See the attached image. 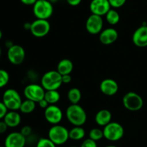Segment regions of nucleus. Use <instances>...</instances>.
<instances>
[{
    "instance_id": "40",
    "label": "nucleus",
    "mask_w": 147,
    "mask_h": 147,
    "mask_svg": "<svg viewBox=\"0 0 147 147\" xmlns=\"http://www.w3.org/2000/svg\"><path fill=\"white\" fill-rule=\"evenodd\" d=\"M105 147H117L116 146H113V145H109V146H106Z\"/></svg>"
},
{
    "instance_id": "36",
    "label": "nucleus",
    "mask_w": 147,
    "mask_h": 147,
    "mask_svg": "<svg viewBox=\"0 0 147 147\" xmlns=\"http://www.w3.org/2000/svg\"><path fill=\"white\" fill-rule=\"evenodd\" d=\"M66 1H67L69 5L76 7V6H78L81 3L82 0H66Z\"/></svg>"
},
{
    "instance_id": "14",
    "label": "nucleus",
    "mask_w": 147,
    "mask_h": 147,
    "mask_svg": "<svg viewBox=\"0 0 147 147\" xmlns=\"http://www.w3.org/2000/svg\"><path fill=\"white\" fill-rule=\"evenodd\" d=\"M27 138L20 132H11L9 133L4 140L5 147H24Z\"/></svg>"
},
{
    "instance_id": "22",
    "label": "nucleus",
    "mask_w": 147,
    "mask_h": 147,
    "mask_svg": "<svg viewBox=\"0 0 147 147\" xmlns=\"http://www.w3.org/2000/svg\"><path fill=\"white\" fill-rule=\"evenodd\" d=\"M82 98V94L78 88L73 87L67 92V99L71 104H78Z\"/></svg>"
},
{
    "instance_id": "27",
    "label": "nucleus",
    "mask_w": 147,
    "mask_h": 147,
    "mask_svg": "<svg viewBox=\"0 0 147 147\" xmlns=\"http://www.w3.org/2000/svg\"><path fill=\"white\" fill-rule=\"evenodd\" d=\"M9 82V74L4 69H0V89L7 86Z\"/></svg>"
},
{
    "instance_id": "7",
    "label": "nucleus",
    "mask_w": 147,
    "mask_h": 147,
    "mask_svg": "<svg viewBox=\"0 0 147 147\" xmlns=\"http://www.w3.org/2000/svg\"><path fill=\"white\" fill-rule=\"evenodd\" d=\"M123 105L126 110L132 112L139 111L143 108V98L134 92H129L125 94L122 99Z\"/></svg>"
},
{
    "instance_id": "32",
    "label": "nucleus",
    "mask_w": 147,
    "mask_h": 147,
    "mask_svg": "<svg viewBox=\"0 0 147 147\" xmlns=\"http://www.w3.org/2000/svg\"><path fill=\"white\" fill-rule=\"evenodd\" d=\"M8 111L9 110L7 109L4 102L2 101H0V120L4 119V116H5Z\"/></svg>"
},
{
    "instance_id": "17",
    "label": "nucleus",
    "mask_w": 147,
    "mask_h": 147,
    "mask_svg": "<svg viewBox=\"0 0 147 147\" xmlns=\"http://www.w3.org/2000/svg\"><path fill=\"white\" fill-rule=\"evenodd\" d=\"M100 90L106 96H113L119 91V84L113 79H105L100 82Z\"/></svg>"
},
{
    "instance_id": "18",
    "label": "nucleus",
    "mask_w": 147,
    "mask_h": 147,
    "mask_svg": "<svg viewBox=\"0 0 147 147\" xmlns=\"http://www.w3.org/2000/svg\"><path fill=\"white\" fill-rule=\"evenodd\" d=\"M21 115L17 111L9 110L4 116L3 120L9 128H16L21 123Z\"/></svg>"
},
{
    "instance_id": "15",
    "label": "nucleus",
    "mask_w": 147,
    "mask_h": 147,
    "mask_svg": "<svg viewBox=\"0 0 147 147\" xmlns=\"http://www.w3.org/2000/svg\"><path fill=\"white\" fill-rule=\"evenodd\" d=\"M132 41L139 48L147 47V23L138 27L132 35Z\"/></svg>"
},
{
    "instance_id": "4",
    "label": "nucleus",
    "mask_w": 147,
    "mask_h": 147,
    "mask_svg": "<svg viewBox=\"0 0 147 147\" xmlns=\"http://www.w3.org/2000/svg\"><path fill=\"white\" fill-rule=\"evenodd\" d=\"M2 102L9 110H20L22 102L20 93L14 89H7L2 95Z\"/></svg>"
},
{
    "instance_id": "8",
    "label": "nucleus",
    "mask_w": 147,
    "mask_h": 147,
    "mask_svg": "<svg viewBox=\"0 0 147 147\" xmlns=\"http://www.w3.org/2000/svg\"><path fill=\"white\" fill-rule=\"evenodd\" d=\"M45 89L41 84H30L27 85L24 89V95L26 99H30L38 103L41 99H44Z\"/></svg>"
},
{
    "instance_id": "9",
    "label": "nucleus",
    "mask_w": 147,
    "mask_h": 147,
    "mask_svg": "<svg viewBox=\"0 0 147 147\" xmlns=\"http://www.w3.org/2000/svg\"><path fill=\"white\" fill-rule=\"evenodd\" d=\"M50 24L47 20L36 19L31 23L30 33L36 37H43L50 31Z\"/></svg>"
},
{
    "instance_id": "11",
    "label": "nucleus",
    "mask_w": 147,
    "mask_h": 147,
    "mask_svg": "<svg viewBox=\"0 0 147 147\" xmlns=\"http://www.w3.org/2000/svg\"><path fill=\"white\" fill-rule=\"evenodd\" d=\"M103 20L101 16L91 14L86 22V28L90 35L100 34L103 30Z\"/></svg>"
},
{
    "instance_id": "20",
    "label": "nucleus",
    "mask_w": 147,
    "mask_h": 147,
    "mask_svg": "<svg viewBox=\"0 0 147 147\" xmlns=\"http://www.w3.org/2000/svg\"><path fill=\"white\" fill-rule=\"evenodd\" d=\"M73 63L68 59H63L58 62L57 66V71L61 76L65 74H70L73 70Z\"/></svg>"
},
{
    "instance_id": "6",
    "label": "nucleus",
    "mask_w": 147,
    "mask_h": 147,
    "mask_svg": "<svg viewBox=\"0 0 147 147\" xmlns=\"http://www.w3.org/2000/svg\"><path fill=\"white\" fill-rule=\"evenodd\" d=\"M103 136L109 141H118L123 138L124 128L118 122H111L103 127Z\"/></svg>"
},
{
    "instance_id": "23",
    "label": "nucleus",
    "mask_w": 147,
    "mask_h": 147,
    "mask_svg": "<svg viewBox=\"0 0 147 147\" xmlns=\"http://www.w3.org/2000/svg\"><path fill=\"white\" fill-rule=\"evenodd\" d=\"M44 98L49 105H56L60 99V95L57 90H47Z\"/></svg>"
},
{
    "instance_id": "5",
    "label": "nucleus",
    "mask_w": 147,
    "mask_h": 147,
    "mask_svg": "<svg viewBox=\"0 0 147 147\" xmlns=\"http://www.w3.org/2000/svg\"><path fill=\"white\" fill-rule=\"evenodd\" d=\"M53 6L49 0H37L33 5V13L37 19L48 20L53 14Z\"/></svg>"
},
{
    "instance_id": "12",
    "label": "nucleus",
    "mask_w": 147,
    "mask_h": 147,
    "mask_svg": "<svg viewBox=\"0 0 147 147\" xmlns=\"http://www.w3.org/2000/svg\"><path fill=\"white\" fill-rule=\"evenodd\" d=\"M44 116L46 120L53 125H57L62 121L63 113L62 110L56 105H50L44 112Z\"/></svg>"
},
{
    "instance_id": "33",
    "label": "nucleus",
    "mask_w": 147,
    "mask_h": 147,
    "mask_svg": "<svg viewBox=\"0 0 147 147\" xmlns=\"http://www.w3.org/2000/svg\"><path fill=\"white\" fill-rule=\"evenodd\" d=\"M9 127L6 124L4 120H0V134H3L6 133Z\"/></svg>"
},
{
    "instance_id": "24",
    "label": "nucleus",
    "mask_w": 147,
    "mask_h": 147,
    "mask_svg": "<svg viewBox=\"0 0 147 147\" xmlns=\"http://www.w3.org/2000/svg\"><path fill=\"white\" fill-rule=\"evenodd\" d=\"M36 102L30 99H26L22 101L21 106L20 108V111L22 113L30 114L32 113L36 108Z\"/></svg>"
},
{
    "instance_id": "26",
    "label": "nucleus",
    "mask_w": 147,
    "mask_h": 147,
    "mask_svg": "<svg viewBox=\"0 0 147 147\" xmlns=\"http://www.w3.org/2000/svg\"><path fill=\"white\" fill-rule=\"evenodd\" d=\"M89 138L95 141H98L101 140L102 138H104L103 136V130L99 128H93L89 131L88 133Z\"/></svg>"
},
{
    "instance_id": "31",
    "label": "nucleus",
    "mask_w": 147,
    "mask_h": 147,
    "mask_svg": "<svg viewBox=\"0 0 147 147\" xmlns=\"http://www.w3.org/2000/svg\"><path fill=\"white\" fill-rule=\"evenodd\" d=\"M24 137H28L31 135L32 132V129L30 125H24L21 128V131H20Z\"/></svg>"
},
{
    "instance_id": "2",
    "label": "nucleus",
    "mask_w": 147,
    "mask_h": 147,
    "mask_svg": "<svg viewBox=\"0 0 147 147\" xmlns=\"http://www.w3.org/2000/svg\"><path fill=\"white\" fill-rule=\"evenodd\" d=\"M62 84V76L57 70L49 71L41 78V85L46 91L57 90Z\"/></svg>"
},
{
    "instance_id": "21",
    "label": "nucleus",
    "mask_w": 147,
    "mask_h": 147,
    "mask_svg": "<svg viewBox=\"0 0 147 147\" xmlns=\"http://www.w3.org/2000/svg\"><path fill=\"white\" fill-rule=\"evenodd\" d=\"M86 131L82 126H74L69 131V138L73 141H80L84 138Z\"/></svg>"
},
{
    "instance_id": "41",
    "label": "nucleus",
    "mask_w": 147,
    "mask_h": 147,
    "mask_svg": "<svg viewBox=\"0 0 147 147\" xmlns=\"http://www.w3.org/2000/svg\"><path fill=\"white\" fill-rule=\"evenodd\" d=\"M1 47H0V57H1Z\"/></svg>"
},
{
    "instance_id": "29",
    "label": "nucleus",
    "mask_w": 147,
    "mask_h": 147,
    "mask_svg": "<svg viewBox=\"0 0 147 147\" xmlns=\"http://www.w3.org/2000/svg\"><path fill=\"white\" fill-rule=\"evenodd\" d=\"M110 5L112 8L118 9L123 7L126 2V0H109Z\"/></svg>"
},
{
    "instance_id": "30",
    "label": "nucleus",
    "mask_w": 147,
    "mask_h": 147,
    "mask_svg": "<svg viewBox=\"0 0 147 147\" xmlns=\"http://www.w3.org/2000/svg\"><path fill=\"white\" fill-rule=\"evenodd\" d=\"M80 147H98V145L96 141L88 138L83 141Z\"/></svg>"
},
{
    "instance_id": "13",
    "label": "nucleus",
    "mask_w": 147,
    "mask_h": 147,
    "mask_svg": "<svg viewBox=\"0 0 147 147\" xmlns=\"http://www.w3.org/2000/svg\"><path fill=\"white\" fill-rule=\"evenodd\" d=\"M92 14L98 16H105L111 9L109 0H92L89 6Z\"/></svg>"
},
{
    "instance_id": "28",
    "label": "nucleus",
    "mask_w": 147,
    "mask_h": 147,
    "mask_svg": "<svg viewBox=\"0 0 147 147\" xmlns=\"http://www.w3.org/2000/svg\"><path fill=\"white\" fill-rule=\"evenodd\" d=\"M57 146L49 138H41L38 140L36 147H56Z\"/></svg>"
},
{
    "instance_id": "42",
    "label": "nucleus",
    "mask_w": 147,
    "mask_h": 147,
    "mask_svg": "<svg viewBox=\"0 0 147 147\" xmlns=\"http://www.w3.org/2000/svg\"><path fill=\"white\" fill-rule=\"evenodd\" d=\"M69 147H76V146H69Z\"/></svg>"
},
{
    "instance_id": "25",
    "label": "nucleus",
    "mask_w": 147,
    "mask_h": 147,
    "mask_svg": "<svg viewBox=\"0 0 147 147\" xmlns=\"http://www.w3.org/2000/svg\"><path fill=\"white\" fill-rule=\"evenodd\" d=\"M105 17L107 22L111 25H116L120 21V14L115 9H111Z\"/></svg>"
},
{
    "instance_id": "10",
    "label": "nucleus",
    "mask_w": 147,
    "mask_h": 147,
    "mask_svg": "<svg viewBox=\"0 0 147 147\" xmlns=\"http://www.w3.org/2000/svg\"><path fill=\"white\" fill-rule=\"evenodd\" d=\"M25 50L22 46L14 44L7 50V59L13 65L18 66L24 62L25 59Z\"/></svg>"
},
{
    "instance_id": "1",
    "label": "nucleus",
    "mask_w": 147,
    "mask_h": 147,
    "mask_svg": "<svg viewBox=\"0 0 147 147\" xmlns=\"http://www.w3.org/2000/svg\"><path fill=\"white\" fill-rule=\"evenodd\" d=\"M67 120L74 126H83L87 120L86 110L78 104H71L65 111Z\"/></svg>"
},
{
    "instance_id": "16",
    "label": "nucleus",
    "mask_w": 147,
    "mask_h": 147,
    "mask_svg": "<svg viewBox=\"0 0 147 147\" xmlns=\"http://www.w3.org/2000/svg\"><path fill=\"white\" fill-rule=\"evenodd\" d=\"M119 37V33L116 29L113 27H109L102 30L99 34V40L105 46L113 44L117 40Z\"/></svg>"
},
{
    "instance_id": "19",
    "label": "nucleus",
    "mask_w": 147,
    "mask_h": 147,
    "mask_svg": "<svg viewBox=\"0 0 147 147\" xmlns=\"http://www.w3.org/2000/svg\"><path fill=\"white\" fill-rule=\"evenodd\" d=\"M112 114L109 110L102 109L95 115V121L99 126L104 127L111 122Z\"/></svg>"
},
{
    "instance_id": "43",
    "label": "nucleus",
    "mask_w": 147,
    "mask_h": 147,
    "mask_svg": "<svg viewBox=\"0 0 147 147\" xmlns=\"http://www.w3.org/2000/svg\"><path fill=\"white\" fill-rule=\"evenodd\" d=\"M0 147H5V146H0Z\"/></svg>"
},
{
    "instance_id": "39",
    "label": "nucleus",
    "mask_w": 147,
    "mask_h": 147,
    "mask_svg": "<svg viewBox=\"0 0 147 147\" xmlns=\"http://www.w3.org/2000/svg\"><path fill=\"white\" fill-rule=\"evenodd\" d=\"M2 36H3V33H2V31H1V30H0V40H1V39L2 38Z\"/></svg>"
},
{
    "instance_id": "3",
    "label": "nucleus",
    "mask_w": 147,
    "mask_h": 147,
    "mask_svg": "<svg viewBox=\"0 0 147 147\" xmlns=\"http://www.w3.org/2000/svg\"><path fill=\"white\" fill-rule=\"evenodd\" d=\"M48 138L56 146L65 144L69 138V131L63 125L57 124L54 125L49 129Z\"/></svg>"
},
{
    "instance_id": "37",
    "label": "nucleus",
    "mask_w": 147,
    "mask_h": 147,
    "mask_svg": "<svg viewBox=\"0 0 147 147\" xmlns=\"http://www.w3.org/2000/svg\"><path fill=\"white\" fill-rule=\"evenodd\" d=\"M37 0H20V1H21L23 4L28 6H33L36 2H37Z\"/></svg>"
},
{
    "instance_id": "38",
    "label": "nucleus",
    "mask_w": 147,
    "mask_h": 147,
    "mask_svg": "<svg viewBox=\"0 0 147 147\" xmlns=\"http://www.w3.org/2000/svg\"><path fill=\"white\" fill-rule=\"evenodd\" d=\"M24 29H25V30H30V27H31V23H28V22L25 23V24H24Z\"/></svg>"
},
{
    "instance_id": "35",
    "label": "nucleus",
    "mask_w": 147,
    "mask_h": 147,
    "mask_svg": "<svg viewBox=\"0 0 147 147\" xmlns=\"http://www.w3.org/2000/svg\"><path fill=\"white\" fill-rule=\"evenodd\" d=\"M38 105H39V106H40V108H41L42 109H44V110H45L46 108H47V107L50 105L48 104V102L45 100V98L44 99H41V100L38 102Z\"/></svg>"
},
{
    "instance_id": "34",
    "label": "nucleus",
    "mask_w": 147,
    "mask_h": 147,
    "mask_svg": "<svg viewBox=\"0 0 147 147\" xmlns=\"http://www.w3.org/2000/svg\"><path fill=\"white\" fill-rule=\"evenodd\" d=\"M62 81L63 84H69L72 81V77L70 74H65L62 76Z\"/></svg>"
}]
</instances>
